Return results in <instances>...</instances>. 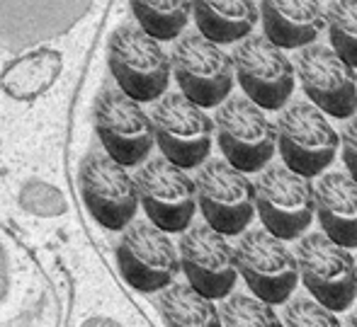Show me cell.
Listing matches in <instances>:
<instances>
[{
	"mask_svg": "<svg viewBox=\"0 0 357 327\" xmlns=\"http://www.w3.org/2000/svg\"><path fill=\"white\" fill-rule=\"evenodd\" d=\"M107 65L122 93L137 102H155L170 85V56L139 24H122L109 37Z\"/></svg>",
	"mask_w": 357,
	"mask_h": 327,
	"instance_id": "6da1fadb",
	"label": "cell"
},
{
	"mask_svg": "<svg viewBox=\"0 0 357 327\" xmlns=\"http://www.w3.org/2000/svg\"><path fill=\"white\" fill-rule=\"evenodd\" d=\"M180 269L188 276V284L195 291L212 301H221L234 291L238 281L234 262V248L226 235L212 225H188L178 243Z\"/></svg>",
	"mask_w": 357,
	"mask_h": 327,
	"instance_id": "2e32d148",
	"label": "cell"
},
{
	"mask_svg": "<svg viewBox=\"0 0 357 327\" xmlns=\"http://www.w3.org/2000/svg\"><path fill=\"white\" fill-rule=\"evenodd\" d=\"M155 305L165 327H224L214 301L190 284H168L158 291Z\"/></svg>",
	"mask_w": 357,
	"mask_h": 327,
	"instance_id": "ffe728a7",
	"label": "cell"
},
{
	"mask_svg": "<svg viewBox=\"0 0 357 327\" xmlns=\"http://www.w3.org/2000/svg\"><path fill=\"white\" fill-rule=\"evenodd\" d=\"M214 134L226 163L245 175L260 173L278 150L275 124L268 119L265 109L250 102L245 95H229L216 107Z\"/></svg>",
	"mask_w": 357,
	"mask_h": 327,
	"instance_id": "8992f818",
	"label": "cell"
},
{
	"mask_svg": "<svg viewBox=\"0 0 357 327\" xmlns=\"http://www.w3.org/2000/svg\"><path fill=\"white\" fill-rule=\"evenodd\" d=\"M299 281L314 301L333 313H343L357 298L355 257L348 248L333 243L328 235H304L296 245Z\"/></svg>",
	"mask_w": 357,
	"mask_h": 327,
	"instance_id": "ba28073f",
	"label": "cell"
},
{
	"mask_svg": "<svg viewBox=\"0 0 357 327\" xmlns=\"http://www.w3.org/2000/svg\"><path fill=\"white\" fill-rule=\"evenodd\" d=\"M284 305V327H343L333 310L321 305L311 296H296Z\"/></svg>",
	"mask_w": 357,
	"mask_h": 327,
	"instance_id": "cb8c5ba5",
	"label": "cell"
},
{
	"mask_svg": "<svg viewBox=\"0 0 357 327\" xmlns=\"http://www.w3.org/2000/svg\"><path fill=\"white\" fill-rule=\"evenodd\" d=\"M95 129L105 153L124 168L142 165L153 150V127L142 102L119 88H105L95 102Z\"/></svg>",
	"mask_w": 357,
	"mask_h": 327,
	"instance_id": "5bb4252c",
	"label": "cell"
},
{
	"mask_svg": "<svg viewBox=\"0 0 357 327\" xmlns=\"http://www.w3.org/2000/svg\"><path fill=\"white\" fill-rule=\"evenodd\" d=\"M83 204L107 230H122L132 223L139 209V194L134 177L124 165L109 158L105 150H93L83 158L78 173Z\"/></svg>",
	"mask_w": 357,
	"mask_h": 327,
	"instance_id": "9a60e30c",
	"label": "cell"
},
{
	"mask_svg": "<svg viewBox=\"0 0 357 327\" xmlns=\"http://www.w3.org/2000/svg\"><path fill=\"white\" fill-rule=\"evenodd\" d=\"M234 262L238 276L255 298L270 305H282L299 286L296 257L282 238L265 228L243 230L234 245Z\"/></svg>",
	"mask_w": 357,
	"mask_h": 327,
	"instance_id": "277c9868",
	"label": "cell"
},
{
	"mask_svg": "<svg viewBox=\"0 0 357 327\" xmlns=\"http://www.w3.org/2000/svg\"><path fill=\"white\" fill-rule=\"evenodd\" d=\"M195 199L204 223L226 238L248 230L255 218V189L248 175L224 158L204 160L195 177Z\"/></svg>",
	"mask_w": 357,
	"mask_h": 327,
	"instance_id": "52a82bcc",
	"label": "cell"
},
{
	"mask_svg": "<svg viewBox=\"0 0 357 327\" xmlns=\"http://www.w3.org/2000/svg\"><path fill=\"white\" fill-rule=\"evenodd\" d=\"M294 75L309 102L326 117L350 119L357 114V70L331 47L314 42L296 49Z\"/></svg>",
	"mask_w": 357,
	"mask_h": 327,
	"instance_id": "4fadbf2b",
	"label": "cell"
},
{
	"mask_svg": "<svg viewBox=\"0 0 357 327\" xmlns=\"http://www.w3.org/2000/svg\"><path fill=\"white\" fill-rule=\"evenodd\" d=\"M170 73L180 93L202 109H214L234 90V61L221 44L199 32L180 34L170 51Z\"/></svg>",
	"mask_w": 357,
	"mask_h": 327,
	"instance_id": "5b68a950",
	"label": "cell"
},
{
	"mask_svg": "<svg viewBox=\"0 0 357 327\" xmlns=\"http://www.w3.org/2000/svg\"><path fill=\"white\" fill-rule=\"evenodd\" d=\"M275 138L282 165L314 180L331 168L340 148L338 131L311 102H287L275 122Z\"/></svg>",
	"mask_w": 357,
	"mask_h": 327,
	"instance_id": "7a4b0ae2",
	"label": "cell"
},
{
	"mask_svg": "<svg viewBox=\"0 0 357 327\" xmlns=\"http://www.w3.org/2000/svg\"><path fill=\"white\" fill-rule=\"evenodd\" d=\"M153 141L165 160L183 170L199 168L212 153L214 122L183 93H163L151 109Z\"/></svg>",
	"mask_w": 357,
	"mask_h": 327,
	"instance_id": "3957f363",
	"label": "cell"
},
{
	"mask_svg": "<svg viewBox=\"0 0 357 327\" xmlns=\"http://www.w3.org/2000/svg\"><path fill=\"white\" fill-rule=\"evenodd\" d=\"M221 325L224 327H284L275 305L255 298L253 294H234L221 298Z\"/></svg>",
	"mask_w": 357,
	"mask_h": 327,
	"instance_id": "603a6c76",
	"label": "cell"
},
{
	"mask_svg": "<svg viewBox=\"0 0 357 327\" xmlns=\"http://www.w3.org/2000/svg\"><path fill=\"white\" fill-rule=\"evenodd\" d=\"M255 189V214L265 230L278 238L296 240L314 221V184L287 165L260 170Z\"/></svg>",
	"mask_w": 357,
	"mask_h": 327,
	"instance_id": "9c48e42d",
	"label": "cell"
},
{
	"mask_svg": "<svg viewBox=\"0 0 357 327\" xmlns=\"http://www.w3.org/2000/svg\"><path fill=\"white\" fill-rule=\"evenodd\" d=\"M192 17L202 37L226 47L253 34L258 5L255 0H192Z\"/></svg>",
	"mask_w": 357,
	"mask_h": 327,
	"instance_id": "d6986e66",
	"label": "cell"
},
{
	"mask_svg": "<svg viewBox=\"0 0 357 327\" xmlns=\"http://www.w3.org/2000/svg\"><path fill=\"white\" fill-rule=\"evenodd\" d=\"M355 271H357V257H355Z\"/></svg>",
	"mask_w": 357,
	"mask_h": 327,
	"instance_id": "4316f807",
	"label": "cell"
},
{
	"mask_svg": "<svg viewBox=\"0 0 357 327\" xmlns=\"http://www.w3.org/2000/svg\"><path fill=\"white\" fill-rule=\"evenodd\" d=\"M345 327H357V310L348 315V320H345Z\"/></svg>",
	"mask_w": 357,
	"mask_h": 327,
	"instance_id": "484cf974",
	"label": "cell"
},
{
	"mask_svg": "<svg viewBox=\"0 0 357 327\" xmlns=\"http://www.w3.org/2000/svg\"><path fill=\"white\" fill-rule=\"evenodd\" d=\"M314 184V218L321 233L348 250L357 248V182L348 173L319 175Z\"/></svg>",
	"mask_w": 357,
	"mask_h": 327,
	"instance_id": "ac0fdd59",
	"label": "cell"
},
{
	"mask_svg": "<svg viewBox=\"0 0 357 327\" xmlns=\"http://www.w3.org/2000/svg\"><path fill=\"white\" fill-rule=\"evenodd\" d=\"M117 264L124 281L144 294H158L180 271L178 248L165 230L151 221H132L122 228Z\"/></svg>",
	"mask_w": 357,
	"mask_h": 327,
	"instance_id": "7c38bea8",
	"label": "cell"
},
{
	"mask_svg": "<svg viewBox=\"0 0 357 327\" xmlns=\"http://www.w3.org/2000/svg\"><path fill=\"white\" fill-rule=\"evenodd\" d=\"M137 24L158 42H173L192 17V0H129Z\"/></svg>",
	"mask_w": 357,
	"mask_h": 327,
	"instance_id": "44dd1931",
	"label": "cell"
},
{
	"mask_svg": "<svg viewBox=\"0 0 357 327\" xmlns=\"http://www.w3.org/2000/svg\"><path fill=\"white\" fill-rule=\"evenodd\" d=\"M263 34L284 51L309 47L326 27L321 0H260Z\"/></svg>",
	"mask_w": 357,
	"mask_h": 327,
	"instance_id": "e0dca14e",
	"label": "cell"
},
{
	"mask_svg": "<svg viewBox=\"0 0 357 327\" xmlns=\"http://www.w3.org/2000/svg\"><path fill=\"white\" fill-rule=\"evenodd\" d=\"M234 78L238 80L243 95L265 112H280L294 93V63L270 42L265 34H248L236 42Z\"/></svg>",
	"mask_w": 357,
	"mask_h": 327,
	"instance_id": "30bf717a",
	"label": "cell"
},
{
	"mask_svg": "<svg viewBox=\"0 0 357 327\" xmlns=\"http://www.w3.org/2000/svg\"><path fill=\"white\" fill-rule=\"evenodd\" d=\"M324 17L331 49L357 70V0H331Z\"/></svg>",
	"mask_w": 357,
	"mask_h": 327,
	"instance_id": "7402d4cb",
	"label": "cell"
},
{
	"mask_svg": "<svg viewBox=\"0 0 357 327\" xmlns=\"http://www.w3.org/2000/svg\"><path fill=\"white\" fill-rule=\"evenodd\" d=\"M340 148H343V163L348 175L357 182V114L350 117L348 127L343 129L340 136Z\"/></svg>",
	"mask_w": 357,
	"mask_h": 327,
	"instance_id": "d4e9b609",
	"label": "cell"
},
{
	"mask_svg": "<svg viewBox=\"0 0 357 327\" xmlns=\"http://www.w3.org/2000/svg\"><path fill=\"white\" fill-rule=\"evenodd\" d=\"M137 194L144 214L165 233H183L197 214L195 180L170 160L146 158L137 170Z\"/></svg>",
	"mask_w": 357,
	"mask_h": 327,
	"instance_id": "8fae6325",
	"label": "cell"
}]
</instances>
